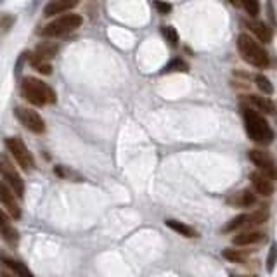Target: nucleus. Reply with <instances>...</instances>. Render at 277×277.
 Returning a JSON list of instances; mask_svg holds the SVG:
<instances>
[{
	"mask_svg": "<svg viewBox=\"0 0 277 277\" xmlns=\"http://www.w3.org/2000/svg\"><path fill=\"white\" fill-rule=\"evenodd\" d=\"M30 66H32L35 71L42 73V75H51L52 73L51 59L40 57V55H36V54H32V57H30Z\"/></svg>",
	"mask_w": 277,
	"mask_h": 277,
	"instance_id": "a211bd4d",
	"label": "nucleus"
},
{
	"mask_svg": "<svg viewBox=\"0 0 277 277\" xmlns=\"http://www.w3.org/2000/svg\"><path fill=\"white\" fill-rule=\"evenodd\" d=\"M14 113H16V118L19 120L21 125L24 128H28L30 132H33L36 135H42L45 132V121L35 109L26 106H17L14 109Z\"/></svg>",
	"mask_w": 277,
	"mask_h": 277,
	"instance_id": "423d86ee",
	"label": "nucleus"
},
{
	"mask_svg": "<svg viewBox=\"0 0 277 277\" xmlns=\"http://www.w3.org/2000/svg\"><path fill=\"white\" fill-rule=\"evenodd\" d=\"M246 222H248V215H246V213L238 215V217L232 218V220H230L229 224L224 227V232H234V230L241 229V227L246 225Z\"/></svg>",
	"mask_w": 277,
	"mask_h": 277,
	"instance_id": "b1692460",
	"label": "nucleus"
},
{
	"mask_svg": "<svg viewBox=\"0 0 277 277\" xmlns=\"http://www.w3.org/2000/svg\"><path fill=\"white\" fill-rule=\"evenodd\" d=\"M265 239V234L263 232H258V230L249 229L248 232H242L238 234V236H234L232 242L236 246H249V244H258Z\"/></svg>",
	"mask_w": 277,
	"mask_h": 277,
	"instance_id": "4468645a",
	"label": "nucleus"
},
{
	"mask_svg": "<svg viewBox=\"0 0 277 277\" xmlns=\"http://www.w3.org/2000/svg\"><path fill=\"white\" fill-rule=\"evenodd\" d=\"M21 95L28 103L35 104V106H47V104L57 103V95L52 90L51 85L38 78H33V76H26L21 82Z\"/></svg>",
	"mask_w": 277,
	"mask_h": 277,
	"instance_id": "f03ea898",
	"label": "nucleus"
},
{
	"mask_svg": "<svg viewBox=\"0 0 277 277\" xmlns=\"http://www.w3.org/2000/svg\"><path fill=\"white\" fill-rule=\"evenodd\" d=\"M2 277H11V276H7V274H2Z\"/></svg>",
	"mask_w": 277,
	"mask_h": 277,
	"instance_id": "72a5a7b5",
	"label": "nucleus"
},
{
	"mask_svg": "<svg viewBox=\"0 0 277 277\" xmlns=\"http://www.w3.org/2000/svg\"><path fill=\"white\" fill-rule=\"evenodd\" d=\"M57 52H59V45L54 44V42H42L35 49V54L40 57H45V59H52L54 55H57Z\"/></svg>",
	"mask_w": 277,
	"mask_h": 277,
	"instance_id": "6ab92c4d",
	"label": "nucleus"
},
{
	"mask_svg": "<svg viewBox=\"0 0 277 277\" xmlns=\"http://www.w3.org/2000/svg\"><path fill=\"white\" fill-rule=\"evenodd\" d=\"M246 28H248L249 32L253 33L255 36H258V40H261V42H270L272 40V30H270L269 26H267V23H263V21H258V19H248L244 21Z\"/></svg>",
	"mask_w": 277,
	"mask_h": 277,
	"instance_id": "f8f14e48",
	"label": "nucleus"
},
{
	"mask_svg": "<svg viewBox=\"0 0 277 277\" xmlns=\"http://www.w3.org/2000/svg\"><path fill=\"white\" fill-rule=\"evenodd\" d=\"M227 203L230 206H239V208H249L257 203V196H255L251 190H241V192H236L232 196L227 198Z\"/></svg>",
	"mask_w": 277,
	"mask_h": 277,
	"instance_id": "ddd939ff",
	"label": "nucleus"
},
{
	"mask_svg": "<svg viewBox=\"0 0 277 277\" xmlns=\"http://www.w3.org/2000/svg\"><path fill=\"white\" fill-rule=\"evenodd\" d=\"M222 255H224L225 260L232 261V263H242L246 260V255L242 251H239V249H224Z\"/></svg>",
	"mask_w": 277,
	"mask_h": 277,
	"instance_id": "a878e982",
	"label": "nucleus"
},
{
	"mask_svg": "<svg viewBox=\"0 0 277 277\" xmlns=\"http://www.w3.org/2000/svg\"><path fill=\"white\" fill-rule=\"evenodd\" d=\"M4 261L7 263L9 267H11L12 272L16 274L17 277H35L32 270L28 269L24 263H21V261H16V260H4Z\"/></svg>",
	"mask_w": 277,
	"mask_h": 277,
	"instance_id": "412c9836",
	"label": "nucleus"
},
{
	"mask_svg": "<svg viewBox=\"0 0 277 277\" xmlns=\"http://www.w3.org/2000/svg\"><path fill=\"white\" fill-rule=\"evenodd\" d=\"M2 177H4V182L9 184L14 194H16L17 198H23L24 196V182L21 175L14 170V166L9 163V159L5 156H2Z\"/></svg>",
	"mask_w": 277,
	"mask_h": 277,
	"instance_id": "6e6552de",
	"label": "nucleus"
},
{
	"mask_svg": "<svg viewBox=\"0 0 277 277\" xmlns=\"http://www.w3.org/2000/svg\"><path fill=\"white\" fill-rule=\"evenodd\" d=\"M80 0H52L45 5V16H55V14H61V12L68 11V9H73Z\"/></svg>",
	"mask_w": 277,
	"mask_h": 277,
	"instance_id": "dca6fc26",
	"label": "nucleus"
},
{
	"mask_svg": "<svg viewBox=\"0 0 277 277\" xmlns=\"http://www.w3.org/2000/svg\"><path fill=\"white\" fill-rule=\"evenodd\" d=\"M5 147H7L11 156L16 159V163L24 172H32L33 168H35V158H33V155L30 153V149L24 146V142L21 138L7 137L5 138Z\"/></svg>",
	"mask_w": 277,
	"mask_h": 277,
	"instance_id": "39448f33",
	"label": "nucleus"
},
{
	"mask_svg": "<svg viewBox=\"0 0 277 277\" xmlns=\"http://www.w3.org/2000/svg\"><path fill=\"white\" fill-rule=\"evenodd\" d=\"M267 11H269V17H270V23L274 24V26H277V17H276V14H274V5H272V2H269L267 4Z\"/></svg>",
	"mask_w": 277,
	"mask_h": 277,
	"instance_id": "473e14b6",
	"label": "nucleus"
},
{
	"mask_svg": "<svg viewBox=\"0 0 277 277\" xmlns=\"http://www.w3.org/2000/svg\"><path fill=\"white\" fill-rule=\"evenodd\" d=\"M30 57H32V54H30V52H23V54L19 55V59H17V64H16V73H17V75H19L21 69H23L24 61H28Z\"/></svg>",
	"mask_w": 277,
	"mask_h": 277,
	"instance_id": "2f4dec72",
	"label": "nucleus"
},
{
	"mask_svg": "<svg viewBox=\"0 0 277 277\" xmlns=\"http://www.w3.org/2000/svg\"><path fill=\"white\" fill-rule=\"evenodd\" d=\"M255 83H257L258 90L263 92V94H265V95L274 94V85H272V82H270V80L267 78V76H263V75H257V76H255Z\"/></svg>",
	"mask_w": 277,
	"mask_h": 277,
	"instance_id": "5701e85b",
	"label": "nucleus"
},
{
	"mask_svg": "<svg viewBox=\"0 0 277 277\" xmlns=\"http://www.w3.org/2000/svg\"><path fill=\"white\" fill-rule=\"evenodd\" d=\"M251 184H253L255 190H257L258 194H261V196H272L274 194V184H272V178L267 177L265 173H258V172H255V173H251Z\"/></svg>",
	"mask_w": 277,
	"mask_h": 277,
	"instance_id": "9b49d317",
	"label": "nucleus"
},
{
	"mask_svg": "<svg viewBox=\"0 0 277 277\" xmlns=\"http://www.w3.org/2000/svg\"><path fill=\"white\" fill-rule=\"evenodd\" d=\"M54 173L57 175V177H61V178H68V180H75V182H80V180H83L82 177H80L76 172H73V170H69V168H66V166H63V165H57L54 168Z\"/></svg>",
	"mask_w": 277,
	"mask_h": 277,
	"instance_id": "4be33fe9",
	"label": "nucleus"
},
{
	"mask_svg": "<svg viewBox=\"0 0 277 277\" xmlns=\"http://www.w3.org/2000/svg\"><path fill=\"white\" fill-rule=\"evenodd\" d=\"M241 104L246 107H253V109L265 113V115H272L274 113V103L270 99L261 97V95H242Z\"/></svg>",
	"mask_w": 277,
	"mask_h": 277,
	"instance_id": "9d476101",
	"label": "nucleus"
},
{
	"mask_svg": "<svg viewBox=\"0 0 277 277\" xmlns=\"http://www.w3.org/2000/svg\"><path fill=\"white\" fill-rule=\"evenodd\" d=\"M0 201L4 205L5 210L11 213L12 218H21V208L17 205V201L14 199V190H11L7 187V184H0Z\"/></svg>",
	"mask_w": 277,
	"mask_h": 277,
	"instance_id": "1a4fd4ad",
	"label": "nucleus"
},
{
	"mask_svg": "<svg viewBox=\"0 0 277 277\" xmlns=\"http://www.w3.org/2000/svg\"><path fill=\"white\" fill-rule=\"evenodd\" d=\"M163 32V36H165V40L168 42L170 45H177L178 44V35H177V30L172 26H163L161 28Z\"/></svg>",
	"mask_w": 277,
	"mask_h": 277,
	"instance_id": "cd10ccee",
	"label": "nucleus"
},
{
	"mask_svg": "<svg viewBox=\"0 0 277 277\" xmlns=\"http://www.w3.org/2000/svg\"><path fill=\"white\" fill-rule=\"evenodd\" d=\"M242 120H244V128L246 134L251 140L257 144L267 146L274 140V132L270 128L269 121L263 118L260 111L253 109V107H242Z\"/></svg>",
	"mask_w": 277,
	"mask_h": 277,
	"instance_id": "f257e3e1",
	"label": "nucleus"
},
{
	"mask_svg": "<svg viewBox=\"0 0 277 277\" xmlns=\"http://www.w3.org/2000/svg\"><path fill=\"white\" fill-rule=\"evenodd\" d=\"M155 5L158 9L159 14H168L172 11V4L170 2H163V0H155Z\"/></svg>",
	"mask_w": 277,
	"mask_h": 277,
	"instance_id": "7c9ffc66",
	"label": "nucleus"
},
{
	"mask_svg": "<svg viewBox=\"0 0 277 277\" xmlns=\"http://www.w3.org/2000/svg\"><path fill=\"white\" fill-rule=\"evenodd\" d=\"M83 23V17L80 14H64L61 17H55L52 19L51 23L45 24L42 30H40V35L42 36H51V38H55V36H63V35H68V33L75 32L82 26Z\"/></svg>",
	"mask_w": 277,
	"mask_h": 277,
	"instance_id": "20e7f679",
	"label": "nucleus"
},
{
	"mask_svg": "<svg viewBox=\"0 0 277 277\" xmlns=\"http://www.w3.org/2000/svg\"><path fill=\"white\" fill-rule=\"evenodd\" d=\"M276 263H277V242H274V244L270 246L269 257H267V270H269V272H274Z\"/></svg>",
	"mask_w": 277,
	"mask_h": 277,
	"instance_id": "c85d7f7f",
	"label": "nucleus"
},
{
	"mask_svg": "<svg viewBox=\"0 0 277 277\" xmlns=\"http://www.w3.org/2000/svg\"><path fill=\"white\" fill-rule=\"evenodd\" d=\"M189 69V64L186 63L184 59H180V57H177V59H172L170 64L166 68H163L161 73H172V71H187Z\"/></svg>",
	"mask_w": 277,
	"mask_h": 277,
	"instance_id": "393cba45",
	"label": "nucleus"
},
{
	"mask_svg": "<svg viewBox=\"0 0 277 277\" xmlns=\"http://www.w3.org/2000/svg\"><path fill=\"white\" fill-rule=\"evenodd\" d=\"M241 5L246 9L249 16H258V12H260V2L258 0H241Z\"/></svg>",
	"mask_w": 277,
	"mask_h": 277,
	"instance_id": "bb28decb",
	"label": "nucleus"
},
{
	"mask_svg": "<svg viewBox=\"0 0 277 277\" xmlns=\"http://www.w3.org/2000/svg\"><path fill=\"white\" fill-rule=\"evenodd\" d=\"M241 277H255V276H241Z\"/></svg>",
	"mask_w": 277,
	"mask_h": 277,
	"instance_id": "f704fd0d",
	"label": "nucleus"
},
{
	"mask_svg": "<svg viewBox=\"0 0 277 277\" xmlns=\"http://www.w3.org/2000/svg\"><path fill=\"white\" fill-rule=\"evenodd\" d=\"M0 225H2V238H4V241L11 246L17 244V241H19V234H17V230L9 224L7 215H5L4 211L0 213Z\"/></svg>",
	"mask_w": 277,
	"mask_h": 277,
	"instance_id": "2eb2a0df",
	"label": "nucleus"
},
{
	"mask_svg": "<svg viewBox=\"0 0 277 277\" xmlns=\"http://www.w3.org/2000/svg\"><path fill=\"white\" fill-rule=\"evenodd\" d=\"M14 21H16V17L11 16V14H4V16H2V19H0V30H2L4 35L9 32V28L14 24Z\"/></svg>",
	"mask_w": 277,
	"mask_h": 277,
	"instance_id": "c756f323",
	"label": "nucleus"
},
{
	"mask_svg": "<svg viewBox=\"0 0 277 277\" xmlns=\"http://www.w3.org/2000/svg\"><path fill=\"white\" fill-rule=\"evenodd\" d=\"M165 224H166V227H170L172 230L178 232L180 236H184V238H198V232H196L192 227L182 224V222L173 220V218H168V220H165Z\"/></svg>",
	"mask_w": 277,
	"mask_h": 277,
	"instance_id": "f3484780",
	"label": "nucleus"
},
{
	"mask_svg": "<svg viewBox=\"0 0 277 277\" xmlns=\"http://www.w3.org/2000/svg\"><path fill=\"white\" fill-rule=\"evenodd\" d=\"M248 158L255 166L260 168L261 173H265L267 177H270L272 180H276L277 178V161L269 155V153H267V151L251 149L248 153Z\"/></svg>",
	"mask_w": 277,
	"mask_h": 277,
	"instance_id": "0eeeda50",
	"label": "nucleus"
},
{
	"mask_svg": "<svg viewBox=\"0 0 277 277\" xmlns=\"http://www.w3.org/2000/svg\"><path fill=\"white\" fill-rule=\"evenodd\" d=\"M269 220V211L267 210H258L255 213H249L248 215V222H246V225L248 229H255V227L261 225V224H265Z\"/></svg>",
	"mask_w": 277,
	"mask_h": 277,
	"instance_id": "aec40b11",
	"label": "nucleus"
},
{
	"mask_svg": "<svg viewBox=\"0 0 277 277\" xmlns=\"http://www.w3.org/2000/svg\"><path fill=\"white\" fill-rule=\"evenodd\" d=\"M238 51L239 55L251 66L260 68V69H265V68L270 66L269 52L261 47L253 36H249L248 33H241L238 36Z\"/></svg>",
	"mask_w": 277,
	"mask_h": 277,
	"instance_id": "7ed1b4c3",
	"label": "nucleus"
}]
</instances>
